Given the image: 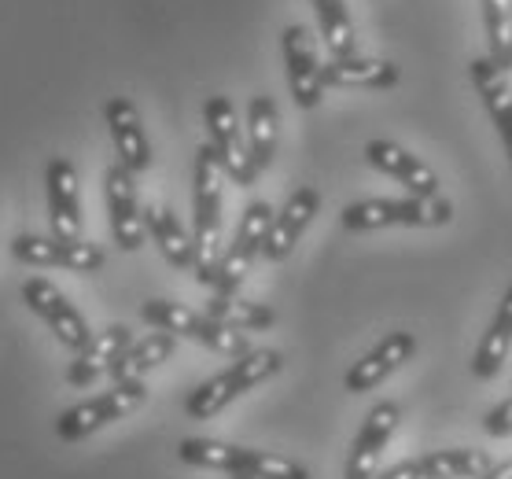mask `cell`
<instances>
[{
  "label": "cell",
  "instance_id": "d4e9b609",
  "mask_svg": "<svg viewBox=\"0 0 512 479\" xmlns=\"http://www.w3.org/2000/svg\"><path fill=\"white\" fill-rule=\"evenodd\" d=\"M174 351H177V336L155 328V332H148L144 339H133V343H129V351L111 365V380H115V384L118 380H144L148 369L163 365Z\"/></svg>",
  "mask_w": 512,
  "mask_h": 479
},
{
  "label": "cell",
  "instance_id": "9a60e30c",
  "mask_svg": "<svg viewBox=\"0 0 512 479\" xmlns=\"http://www.w3.org/2000/svg\"><path fill=\"white\" fill-rule=\"evenodd\" d=\"M48 222L56 240H82V199H78V170L70 159H48Z\"/></svg>",
  "mask_w": 512,
  "mask_h": 479
},
{
  "label": "cell",
  "instance_id": "7c38bea8",
  "mask_svg": "<svg viewBox=\"0 0 512 479\" xmlns=\"http://www.w3.org/2000/svg\"><path fill=\"white\" fill-rule=\"evenodd\" d=\"M107 218H111V236L122 251H140L144 247V207L137 199V177L126 166H111L104 177Z\"/></svg>",
  "mask_w": 512,
  "mask_h": 479
},
{
  "label": "cell",
  "instance_id": "4dcf8cb0",
  "mask_svg": "<svg viewBox=\"0 0 512 479\" xmlns=\"http://www.w3.org/2000/svg\"><path fill=\"white\" fill-rule=\"evenodd\" d=\"M483 479H512V457L505 461V465H494V468H490V472Z\"/></svg>",
  "mask_w": 512,
  "mask_h": 479
},
{
  "label": "cell",
  "instance_id": "d6a6232c",
  "mask_svg": "<svg viewBox=\"0 0 512 479\" xmlns=\"http://www.w3.org/2000/svg\"><path fill=\"white\" fill-rule=\"evenodd\" d=\"M509 12H512V0H509Z\"/></svg>",
  "mask_w": 512,
  "mask_h": 479
},
{
  "label": "cell",
  "instance_id": "d6986e66",
  "mask_svg": "<svg viewBox=\"0 0 512 479\" xmlns=\"http://www.w3.org/2000/svg\"><path fill=\"white\" fill-rule=\"evenodd\" d=\"M317 207H321V196H317V188L303 185L295 188L288 196V203L273 214V225H269V236H266V247H262V255L269 262H284V258L295 251V244L303 240L306 225L314 222Z\"/></svg>",
  "mask_w": 512,
  "mask_h": 479
},
{
  "label": "cell",
  "instance_id": "cb8c5ba5",
  "mask_svg": "<svg viewBox=\"0 0 512 479\" xmlns=\"http://www.w3.org/2000/svg\"><path fill=\"white\" fill-rule=\"evenodd\" d=\"M144 229L170 266L196 269V240H192V233H185V225L177 222V214L170 207H155V203L144 207Z\"/></svg>",
  "mask_w": 512,
  "mask_h": 479
},
{
  "label": "cell",
  "instance_id": "30bf717a",
  "mask_svg": "<svg viewBox=\"0 0 512 479\" xmlns=\"http://www.w3.org/2000/svg\"><path fill=\"white\" fill-rule=\"evenodd\" d=\"M490 468L494 465L483 450L457 446V450H435V454L398 461V465L376 472L373 479H483Z\"/></svg>",
  "mask_w": 512,
  "mask_h": 479
},
{
  "label": "cell",
  "instance_id": "ac0fdd59",
  "mask_svg": "<svg viewBox=\"0 0 512 479\" xmlns=\"http://www.w3.org/2000/svg\"><path fill=\"white\" fill-rule=\"evenodd\" d=\"M365 163L376 166L380 174L395 177L398 185L409 188V196H439V177L420 155L406 152L402 144L395 141H369L365 144Z\"/></svg>",
  "mask_w": 512,
  "mask_h": 479
},
{
  "label": "cell",
  "instance_id": "484cf974",
  "mask_svg": "<svg viewBox=\"0 0 512 479\" xmlns=\"http://www.w3.org/2000/svg\"><path fill=\"white\" fill-rule=\"evenodd\" d=\"M277 126L280 111L273 104V96H255L247 104V148H251L258 170H269L277 159Z\"/></svg>",
  "mask_w": 512,
  "mask_h": 479
},
{
  "label": "cell",
  "instance_id": "4fadbf2b",
  "mask_svg": "<svg viewBox=\"0 0 512 479\" xmlns=\"http://www.w3.org/2000/svg\"><path fill=\"white\" fill-rule=\"evenodd\" d=\"M284 45V63H288V85H291V100L303 107V111H314L325 96V78H321V63H317V45L314 34L306 26L291 23L280 37Z\"/></svg>",
  "mask_w": 512,
  "mask_h": 479
},
{
  "label": "cell",
  "instance_id": "44dd1931",
  "mask_svg": "<svg viewBox=\"0 0 512 479\" xmlns=\"http://www.w3.org/2000/svg\"><path fill=\"white\" fill-rule=\"evenodd\" d=\"M468 71H472V82H476L479 100H483V107H487V115L494 118V126H498L501 148H505V155H509V170H512V89H509V78H505V71H501L490 56H476Z\"/></svg>",
  "mask_w": 512,
  "mask_h": 479
},
{
  "label": "cell",
  "instance_id": "f1b7e54d",
  "mask_svg": "<svg viewBox=\"0 0 512 479\" xmlns=\"http://www.w3.org/2000/svg\"><path fill=\"white\" fill-rule=\"evenodd\" d=\"M483 8V30H487V56L498 63L501 71H512V12L509 0H479Z\"/></svg>",
  "mask_w": 512,
  "mask_h": 479
},
{
  "label": "cell",
  "instance_id": "ffe728a7",
  "mask_svg": "<svg viewBox=\"0 0 512 479\" xmlns=\"http://www.w3.org/2000/svg\"><path fill=\"white\" fill-rule=\"evenodd\" d=\"M133 332L129 325H107L104 332H96L89 339V347L82 354H74V362L67 365V384L70 387H89L104 373H111V365L129 351Z\"/></svg>",
  "mask_w": 512,
  "mask_h": 479
},
{
  "label": "cell",
  "instance_id": "8fae6325",
  "mask_svg": "<svg viewBox=\"0 0 512 479\" xmlns=\"http://www.w3.org/2000/svg\"><path fill=\"white\" fill-rule=\"evenodd\" d=\"M12 255L26 266H63L70 273H100L104 251L85 240H56V236L19 233L12 240Z\"/></svg>",
  "mask_w": 512,
  "mask_h": 479
},
{
  "label": "cell",
  "instance_id": "7402d4cb",
  "mask_svg": "<svg viewBox=\"0 0 512 479\" xmlns=\"http://www.w3.org/2000/svg\"><path fill=\"white\" fill-rule=\"evenodd\" d=\"M325 89H391L398 85L402 71L391 59L373 56H350V59H328L321 67Z\"/></svg>",
  "mask_w": 512,
  "mask_h": 479
},
{
  "label": "cell",
  "instance_id": "277c9868",
  "mask_svg": "<svg viewBox=\"0 0 512 479\" xmlns=\"http://www.w3.org/2000/svg\"><path fill=\"white\" fill-rule=\"evenodd\" d=\"M140 317L148 321L159 332H170V336H185L199 347H207L214 354H225V358H244L247 351H255L247 343V332L240 328H229L222 321H214L210 314H199L185 303H170V299H148L140 306Z\"/></svg>",
  "mask_w": 512,
  "mask_h": 479
},
{
  "label": "cell",
  "instance_id": "603a6c76",
  "mask_svg": "<svg viewBox=\"0 0 512 479\" xmlns=\"http://www.w3.org/2000/svg\"><path fill=\"white\" fill-rule=\"evenodd\" d=\"M509 351H512V284L505 288V295H501L494 321H490L487 332L479 336V347H476V354H472V373H476L479 380H494V376L501 373L505 358H509Z\"/></svg>",
  "mask_w": 512,
  "mask_h": 479
},
{
  "label": "cell",
  "instance_id": "9c48e42d",
  "mask_svg": "<svg viewBox=\"0 0 512 479\" xmlns=\"http://www.w3.org/2000/svg\"><path fill=\"white\" fill-rule=\"evenodd\" d=\"M23 299H26V306L56 332V339L67 347V351L82 354L85 347H89L93 332H89V325H85V317L74 310V303H70L67 295L59 292L52 281H45V277H30V281H23Z\"/></svg>",
  "mask_w": 512,
  "mask_h": 479
},
{
  "label": "cell",
  "instance_id": "3957f363",
  "mask_svg": "<svg viewBox=\"0 0 512 479\" xmlns=\"http://www.w3.org/2000/svg\"><path fill=\"white\" fill-rule=\"evenodd\" d=\"M280 365H284L280 351H266V347H262V351H247L244 358H233L229 369L203 380V384L185 398V417L188 421H210L214 413H222L225 406H233L240 395L255 391L258 384H266L269 376H277Z\"/></svg>",
  "mask_w": 512,
  "mask_h": 479
},
{
  "label": "cell",
  "instance_id": "7a4b0ae2",
  "mask_svg": "<svg viewBox=\"0 0 512 479\" xmlns=\"http://www.w3.org/2000/svg\"><path fill=\"white\" fill-rule=\"evenodd\" d=\"M222 185L225 170L210 144L196 152V225H192V240H196V281H214V269L222 262Z\"/></svg>",
  "mask_w": 512,
  "mask_h": 479
},
{
  "label": "cell",
  "instance_id": "52a82bcc",
  "mask_svg": "<svg viewBox=\"0 0 512 479\" xmlns=\"http://www.w3.org/2000/svg\"><path fill=\"white\" fill-rule=\"evenodd\" d=\"M269 225H273V207H269L266 199L247 203L244 218H240V225H236L233 244L225 247L222 262H218V269H214L210 292H214V295H236V292H240L244 277L251 273L255 258L262 255V247H266Z\"/></svg>",
  "mask_w": 512,
  "mask_h": 479
},
{
  "label": "cell",
  "instance_id": "f546056e",
  "mask_svg": "<svg viewBox=\"0 0 512 479\" xmlns=\"http://www.w3.org/2000/svg\"><path fill=\"white\" fill-rule=\"evenodd\" d=\"M483 432H487L490 439H505V435H512V395L505 398V402H498V406L483 417Z\"/></svg>",
  "mask_w": 512,
  "mask_h": 479
},
{
  "label": "cell",
  "instance_id": "5bb4252c",
  "mask_svg": "<svg viewBox=\"0 0 512 479\" xmlns=\"http://www.w3.org/2000/svg\"><path fill=\"white\" fill-rule=\"evenodd\" d=\"M413 351H417V336H413V332H406V328L387 332V336L380 339V343H376L373 351L365 354L361 362L350 365L343 387H347L350 395H365V391H373V387L384 384L395 369H402V365L413 358Z\"/></svg>",
  "mask_w": 512,
  "mask_h": 479
},
{
  "label": "cell",
  "instance_id": "4316f807",
  "mask_svg": "<svg viewBox=\"0 0 512 479\" xmlns=\"http://www.w3.org/2000/svg\"><path fill=\"white\" fill-rule=\"evenodd\" d=\"M321 37H325L328 59H350L358 56V34L347 15V0H314Z\"/></svg>",
  "mask_w": 512,
  "mask_h": 479
},
{
  "label": "cell",
  "instance_id": "6da1fadb",
  "mask_svg": "<svg viewBox=\"0 0 512 479\" xmlns=\"http://www.w3.org/2000/svg\"><path fill=\"white\" fill-rule=\"evenodd\" d=\"M177 457L185 465L214 468V472H229V476H247V479H310V468L291 461V457L222 443V439H181Z\"/></svg>",
  "mask_w": 512,
  "mask_h": 479
},
{
  "label": "cell",
  "instance_id": "1f68e13d",
  "mask_svg": "<svg viewBox=\"0 0 512 479\" xmlns=\"http://www.w3.org/2000/svg\"><path fill=\"white\" fill-rule=\"evenodd\" d=\"M233 479H247V476H233Z\"/></svg>",
  "mask_w": 512,
  "mask_h": 479
},
{
  "label": "cell",
  "instance_id": "8992f818",
  "mask_svg": "<svg viewBox=\"0 0 512 479\" xmlns=\"http://www.w3.org/2000/svg\"><path fill=\"white\" fill-rule=\"evenodd\" d=\"M144 398H148L144 380H118V384H111L96 398H89V402H78V406L63 409L56 421V435L63 443H78L85 435L100 432L107 424L122 421V417L133 413L137 406H144Z\"/></svg>",
  "mask_w": 512,
  "mask_h": 479
},
{
  "label": "cell",
  "instance_id": "e0dca14e",
  "mask_svg": "<svg viewBox=\"0 0 512 479\" xmlns=\"http://www.w3.org/2000/svg\"><path fill=\"white\" fill-rule=\"evenodd\" d=\"M107 129H111V141H115L118 166H126L129 174L137 177L152 166V144H148V133L140 126V115L133 100L126 96H111L104 104Z\"/></svg>",
  "mask_w": 512,
  "mask_h": 479
},
{
  "label": "cell",
  "instance_id": "5b68a950",
  "mask_svg": "<svg viewBox=\"0 0 512 479\" xmlns=\"http://www.w3.org/2000/svg\"><path fill=\"white\" fill-rule=\"evenodd\" d=\"M343 229L350 233H373L387 225H406V229H439L454 222V203L443 196H406V199H361L343 211Z\"/></svg>",
  "mask_w": 512,
  "mask_h": 479
},
{
  "label": "cell",
  "instance_id": "ba28073f",
  "mask_svg": "<svg viewBox=\"0 0 512 479\" xmlns=\"http://www.w3.org/2000/svg\"><path fill=\"white\" fill-rule=\"evenodd\" d=\"M203 122H207V144L218 155L225 177H233L240 188L255 185L258 166L251 159V148L244 144V129H240L233 100L229 96H210L203 104Z\"/></svg>",
  "mask_w": 512,
  "mask_h": 479
},
{
  "label": "cell",
  "instance_id": "83f0119b",
  "mask_svg": "<svg viewBox=\"0 0 512 479\" xmlns=\"http://www.w3.org/2000/svg\"><path fill=\"white\" fill-rule=\"evenodd\" d=\"M207 314L229 328H240V332H262V328L277 321V314L266 303H251V299H240V295H210Z\"/></svg>",
  "mask_w": 512,
  "mask_h": 479
},
{
  "label": "cell",
  "instance_id": "2e32d148",
  "mask_svg": "<svg viewBox=\"0 0 512 479\" xmlns=\"http://www.w3.org/2000/svg\"><path fill=\"white\" fill-rule=\"evenodd\" d=\"M398 421H402L398 402H380V406L369 409V417L361 421L358 435H354V443H350L347 479H373L376 476L380 454H384V446L391 443Z\"/></svg>",
  "mask_w": 512,
  "mask_h": 479
}]
</instances>
